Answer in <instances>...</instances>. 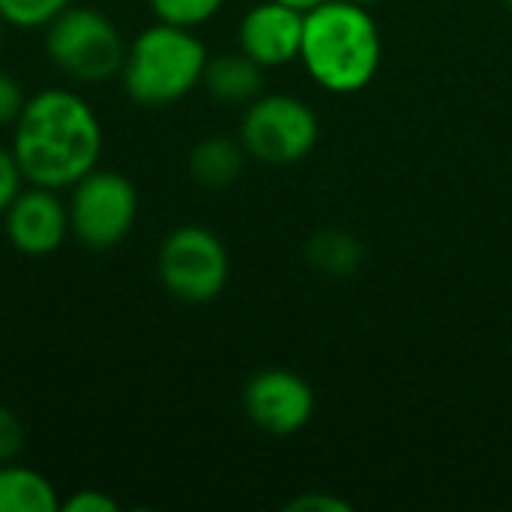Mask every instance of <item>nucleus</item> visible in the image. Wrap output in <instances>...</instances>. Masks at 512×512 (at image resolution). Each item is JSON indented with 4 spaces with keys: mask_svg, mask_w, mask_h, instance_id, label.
Segmentation results:
<instances>
[{
    "mask_svg": "<svg viewBox=\"0 0 512 512\" xmlns=\"http://www.w3.org/2000/svg\"><path fill=\"white\" fill-rule=\"evenodd\" d=\"M303 12L288 9L276 0L255 3L237 27V42L246 57L264 69H279L300 60L303 45Z\"/></svg>",
    "mask_w": 512,
    "mask_h": 512,
    "instance_id": "10",
    "label": "nucleus"
},
{
    "mask_svg": "<svg viewBox=\"0 0 512 512\" xmlns=\"http://www.w3.org/2000/svg\"><path fill=\"white\" fill-rule=\"evenodd\" d=\"M126 45L117 24L93 6H69L45 27V57L66 78L105 84L120 75Z\"/></svg>",
    "mask_w": 512,
    "mask_h": 512,
    "instance_id": "4",
    "label": "nucleus"
},
{
    "mask_svg": "<svg viewBox=\"0 0 512 512\" xmlns=\"http://www.w3.org/2000/svg\"><path fill=\"white\" fill-rule=\"evenodd\" d=\"M24 102H27V93H24L21 81L12 72L0 69V129H6V126L12 129L15 126Z\"/></svg>",
    "mask_w": 512,
    "mask_h": 512,
    "instance_id": "17",
    "label": "nucleus"
},
{
    "mask_svg": "<svg viewBox=\"0 0 512 512\" xmlns=\"http://www.w3.org/2000/svg\"><path fill=\"white\" fill-rule=\"evenodd\" d=\"M69 228L87 249L105 252L123 243L138 219L135 183L108 168H93L75 186H69Z\"/></svg>",
    "mask_w": 512,
    "mask_h": 512,
    "instance_id": "5",
    "label": "nucleus"
},
{
    "mask_svg": "<svg viewBox=\"0 0 512 512\" xmlns=\"http://www.w3.org/2000/svg\"><path fill=\"white\" fill-rule=\"evenodd\" d=\"M3 231L15 252L45 258L69 237V204L57 189L27 183L3 213Z\"/></svg>",
    "mask_w": 512,
    "mask_h": 512,
    "instance_id": "9",
    "label": "nucleus"
},
{
    "mask_svg": "<svg viewBox=\"0 0 512 512\" xmlns=\"http://www.w3.org/2000/svg\"><path fill=\"white\" fill-rule=\"evenodd\" d=\"M309 264L324 276H351L363 261V246L342 231H321L306 246Z\"/></svg>",
    "mask_w": 512,
    "mask_h": 512,
    "instance_id": "14",
    "label": "nucleus"
},
{
    "mask_svg": "<svg viewBox=\"0 0 512 512\" xmlns=\"http://www.w3.org/2000/svg\"><path fill=\"white\" fill-rule=\"evenodd\" d=\"M24 450V426L15 411L0 405V465L15 462Z\"/></svg>",
    "mask_w": 512,
    "mask_h": 512,
    "instance_id": "19",
    "label": "nucleus"
},
{
    "mask_svg": "<svg viewBox=\"0 0 512 512\" xmlns=\"http://www.w3.org/2000/svg\"><path fill=\"white\" fill-rule=\"evenodd\" d=\"M147 6L156 15V21L195 30L207 24L210 18H216L225 0H147Z\"/></svg>",
    "mask_w": 512,
    "mask_h": 512,
    "instance_id": "16",
    "label": "nucleus"
},
{
    "mask_svg": "<svg viewBox=\"0 0 512 512\" xmlns=\"http://www.w3.org/2000/svg\"><path fill=\"white\" fill-rule=\"evenodd\" d=\"M24 174L15 162V153L12 147H3L0 144V216L6 213V207L15 201V195L24 189Z\"/></svg>",
    "mask_w": 512,
    "mask_h": 512,
    "instance_id": "18",
    "label": "nucleus"
},
{
    "mask_svg": "<svg viewBox=\"0 0 512 512\" xmlns=\"http://www.w3.org/2000/svg\"><path fill=\"white\" fill-rule=\"evenodd\" d=\"M381 30L369 6L324 0L303 18L300 60L312 81L336 96L366 90L381 66Z\"/></svg>",
    "mask_w": 512,
    "mask_h": 512,
    "instance_id": "2",
    "label": "nucleus"
},
{
    "mask_svg": "<svg viewBox=\"0 0 512 512\" xmlns=\"http://www.w3.org/2000/svg\"><path fill=\"white\" fill-rule=\"evenodd\" d=\"M3 27H6V21L0 18V45H3Z\"/></svg>",
    "mask_w": 512,
    "mask_h": 512,
    "instance_id": "24",
    "label": "nucleus"
},
{
    "mask_svg": "<svg viewBox=\"0 0 512 512\" xmlns=\"http://www.w3.org/2000/svg\"><path fill=\"white\" fill-rule=\"evenodd\" d=\"M285 510L288 512H351V504H348L345 498H333V495H315V492H309V495L294 498Z\"/></svg>",
    "mask_w": 512,
    "mask_h": 512,
    "instance_id": "21",
    "label": "nucleus"
},
{
    "mask_svg": "<svg viewBox=\"0 0 512 512\" xmlns=\"http://www.w3.org/2000/svg\"><path fill=\"white\" fill-rule=\"evenodd\" d=\"M156 270L177 300L213 303L228 285L231 261L225 243L210 228L180 225L162 240Z\"/></svg>",
    "mask_w": 512,
    "mask_h": 512,
    "instance_id": "7",
    "label": "nucleus"
},
{
    "mask_svg": "<svg viewBox=\"0 0 512 512\" xmlns=\"http://www.w3.org/2000/svg\"><path fill=\"white\" fill-rule=\"evenodd\" d=\"M243 162H246L243 141H234L225 135H210V138L198 141L189 153V171L207 189L231 186L240 177Z\"/></svg>",
    "mask_w": 512,
    "mask_h": 512,
    "instance_id": "13",
    "label": "nucleus"
},
{
    "mask_svg": "<svg viewBox=\"0 0 512 512\" xmlns=\"http://www.w3.org/2000/svg\"><path fill=\"white\" fill-rule=\"evenodd\" d=\"M60 510L63 512H117L120 504L105 495V492H96V489H78L75 495H69L66 501H60Z\"/></svg>",
    "mask_w": 512,
    "mask_h": 512,
    "instance_id": "20",
    "label": "nucleus"
},
{
    "mask_svg": "<svg viewBox=\"0 0 512 512\" xmlns=\"http://www.w3.org/2000/svg\"><path fill=\"white\" fill-rule=\"evenodd\" d=\"M72 0H0V18L18 30H45Z\"/></svg>",
    "mask_w": 512,
    "mask_h": 512,
    "instance_id": "15",
    "label": "nucleus"
},
{
    "mask_svg": "<svg viewBox=\"0 0 512 512\" xmlns=\"http://www.w3.org/2000/svg\"><path fill=\"white\" fill-rule=\"evenodd\" d=\"M201 84L216 102L225 105H249L252 99L261 96L264 87V66H258L252 57L243 51L237 54H219L207 60Z\"/></svg>",
    "mask_w": 512,
    "mask_h": 512,
    "instance_id": "11",
    "label": "nucleus"
},
{
    "mask_svg": "<svg viewBox=\"0 0 512 512\" xmlns=\"http://www.w3.org/2000/svg\"><path fill=\"white\" fill-rule=\"evenodd\" d=\"M0 512H60V495L54 483L15 462L0 465Z\"/></svg>",
    "mask_w": 512,
    "mask_h": 512,
    "instance_id": "12",
    "label": "nucleus"
},
{
    "mask_svg": "<svg viewBox=\"0 0 512 512\" xmlns=\"http://www.w3.org/2000/svg\"><path fill=\"white\" fill-rule=\"evenodd\" d=\"M321 126L315 111L288 93L258 96L246 105L240 141L246 153L267 165H291L312 153Z\"/></svg>",
    "mask_w": 512,
    "mask_h": 512,
    "instance_id": "6",
    "label": "nucleus"
},
{
    "mask_svg": "<svg viewBox=\"0 0 512 512\" xmlns=\"http://www.w3.org/2000/svg\"><path fill=\"white\" fill-rule=\"evenodd\" d=\"M207 60L204 42L189 27L156 21L126 45L123 90L144 108L174 105L201 84Z\"/></svg>",
    "mask_w": 512,
    "mask_h": 512,
    "instance_id": "3",
    "label": "nucleus"
},
{
    "mask_svg": "<svg viewBox=\"0 0 512 512\" xmlns=\"http://www.w3.org/2000/svg\"><path fill=\"white\" fill-rule=\"evenodd\" d=\"M276 3H282V6H288V9H297V12H312L315 6H321L324 0H276Z\"/></svg>",
    "mask_w": 512,
    "mask_h": 512,
    "instance_id": "22",
    "label": "nucleus"
},
{
    "mask_svg": "<svg viewBox=\"0 0 512 512\" xmlns=\"http://www.w3.org/2000/svg\"><path fill=\"white\" fill-rule=\"evenodd\" d=\"M246 417L267 435H297L315 414L312 387L288 369H264L243 390Z\"/></svg>",
    "mask_w": 512,
    "mask_h": 512,
    "instance_id": "8",
    "label": "nucleus"
},
{
    "mask_svg": "<svg viewBox=\"0 0 512 512\" xmlns=\"http://www.w3.org/2000/svg\"><path fill=\"white\" fill-rule=\"evenodd\" d=\"M351 3H360V6H372V3H381V0H351Z\"/></svg>",
    "mask_w": 512,
    "mask_h": 512,
    "instance_id": "23",
    "label": "nucleus"
},
{
    "mask_svg": "<svg viewBox=\"0 0 512 512\" xmlns=\"http://www.w3.org/2000/svg\"><path fill=\"white\" fill-rule=\"evenodd\" d=\"M504 3H507V6H510V9H512V0H504Z\"/></svg>",
    "mask_w": 512,
    "mask_h": 512,
    "instance_id": "25",
    "label": "nucleus"
},
{
    "mask_svg": "<svg viewBox=\"0 0 512 512\" xmlns=\"http://www.w3.org/2000/svg\"><path fill=\"white\" fill-rule=\"evenodd\" d=\"M9 147L27 183L63 192L99 168L102 123L81 93L45 87L27 96Z\"/></svg>",
    "mask_w": 512,
    "mask_h": 512,
    "instance_id": "1",
    "label": "nucleus"
}]
</instances>
